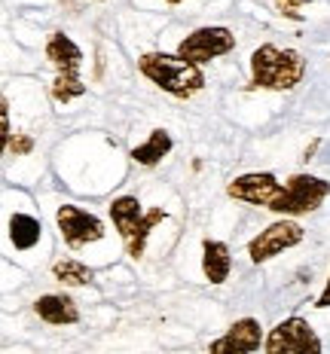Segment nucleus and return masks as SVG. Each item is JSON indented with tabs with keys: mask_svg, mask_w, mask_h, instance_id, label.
I'll use <instances>...</instances> for the list:
<instances>
[{
	"mask_svg": "<svg viewBox=\"0 0 330 354\" xmlns=\"http://www.w3.org/2000/svg\"><path fill=\"white\" fill-rule=\"evenodd\" d=\"M306 77V62L293 49H278L273 43H263L251 55V83L257 88H273V92H288L300 86Z\"/></svg>",
	"mask_w": 330,
	"mask_h": 354,
	"instance_id": "f257e3e1",
	"label": "nucleus"
},
{
	"mask_svg": "<svg viewBox=\"0 0 330 354\" xmlns=\"http://www.w3.org/2000/svg\"><path fill=\"white\" fill-rule=\"evenodd\" d=\"M138 68L153 86H159L163 92H168L172 98H193L196 92L205 86V77L196 64L183 62L178 55H165V53H147L141 55Z\"/></svg>",
	"mask_w": 330,
	"mask_h": 354,
	"instance_id": "f03ea898",
	"label": "nucleus"
},
{
	"mask_svg": "<svg viewBox=\"0 0 330 354\" xmlns=\"http://www.w3.org/2000/svg\"><path fill=\"white\" fill-rule=\"evenodd\" d=\"M110 217H113L116 232H120L122 245H126V254L138 260V257L144 254V245H147L150 230L165 220V211L163 208L144 211L141 202H138L135 196H120V198L110 202Z\"/></svg>",
	"mask_w": 330,
	"mask_h": 354,
	"instance_id": "7ed1b4c3",
	"label": "nucleus"
},
{
	"mask_svg": "<svg viewBox=\"0 0 330 354\" xmlns=\"http://www.w3.org/2000/svg\"><path fill=\"white\" fill-rule=\"evenodd\" d=\"M330 196V183L324 177L315 174H293L288 183H284L282 196L269 211L282 214V217H300V214L315 211L321 202Z\"/></svg>",
	"mask_w": 330,
	"mask_h": 354,
	"instance_id": "20e7f679",
	"label": "nucleus"
},
{
	"mask_svg": "<svg viewBox=\"0 0 330 354\" xmlns=\"http://www.w3.org/2000/svg\"><path fill=\"white\" fill-rule=\"evenodd\" d=\"M266 354H321V339L306 318H284L266 336Z\"/></svg>",
	"mask_w": 330,
	"mask_h": 354,
	"instance_id": "39448f33",
	"label": "nucleus"
},
{
	"mask_svg": "<svg viewBox=\"0 0 330 354\" xmlns=\"http://www.w3.org/2000/svg\"><path fill=\"white\" fill-rule=\"evenodd\" d=\"M232 49H236V34L230 28L214 25V28H199V31H193L190 37H183L178 46V58L199 68V64L232 53Z\"/></svg>",
	"mask_w": 330,
	"mask_h": 354,
	"instance_id": "423d86ee",
	"label": "nucleus"
},
{
	"mask_svg": "<svg viewBox=\"0 0 330 354\" xmlns=\"http://www.w3.org/2000/svg\"><path fill=\"white\" fill-rule=\"evenodd\" d=\"M55 223H58V230H62L64 245L73 250L104 239V223H101V217L77 208V205H62V208L55 211Z\"/></svg>",
	"mask_w": 330,
	"mask_h": 354,
	"instance_id": "0eeeda50",
	"label": "nucleus"
},
{
	"mask_svg": "<svg viewBox=\"0 0 330 354\" xmlns=\"http://www.w3.org/2000/svg\"><path fill=\"white\" fill-rule=\"evenodd\" d=\"M303 226L293 223V220H278V223L266 226L260 235H254L251 245H248V257H251L254 263H266L273 260V257L284 254L288 248H297L300 241H303Z\"/></svg>",
	"mask_w": 330,
	"mask_h": 354,
	"instance_id": "6e6552de",
	"label": "nucleus"
},
{
	"mask_svg": "<svg viewBox=\"0 0 330 354\" xmlns=\"http://www.w3.org/2000/svg\"><path fill=\"white\" fill-rule=\"evenodd\" d=\"M284 183H278L275 174L269 171H254V174H241L226 187V196L236 198L245 205H257V208H273L282 196Z\"/></svg>",
	"mask_w": 330,
	"mask_h": 354,
	"instance_id": "1a4fd4ad",
	"label": "nucleus"
},
{
	"mask_svg": "<svg viewBox=\"0 0 330 354\" xmlns=\"http://www.w3.org/2000/svg\"><path fill=\"white\" fill-rule=\"evenodd\" d=\"M260 342H266L263 339V327L254 318H241L223 336L208 345V354H254L260 348Z\"/></svg>",
	"mask_w": 330,
	"mask_h": 354,
	"instance_id": "9d476101",
	"label": "nucleus"
},
{
	"mask_svg": "<svg viewBox=\"0 0 330 354\" xmlns=\"http://www.w3.org/2000/svg\"><path fill=\"white\" fill-rule=\"evenodd\" d=\"M46 58L53 62L55 77H68V80H80V64H83V49L71 40L68 34H53L46 43Z\"/></svg>",
	"mask_w": 330,
	"mask_h": 354,
	"instance_id": "9b49d317",
	"label": "nucleus"
},
{
	"mask_svg": "<svg viewBox=\"0 0 330 354\" xmlns=\"http://www.w3.org/2000/svg\"><path fill=\"white\" fill-rule=\"evenodd\" d=\"M34 312L40 315L46 324H53V327H64V324L80 321L77 302H73L71 297H64V293H46V297H40L34 302Z\"/></svg>",
	"mask_w": 330,
	"mask_h": 354,
	"instance_id": "f8f14e48",
	"label": "nucleus"
},
{
	"mask_svg": "<svg viewBox=\"0 0 330 354\" xmlns=\"http://www.w3.org/2000/svg\"><path fill=\"white\" fill-rule=\"evenodd\" d=\"M230 269H232V257H230V248L223 241H214V239H205L202 241V272L211 284H223L230 278Z\"/></svg>",
	"mask_w": 330,
	"mask_h": 354,
	"instance_id": "ddd939ff",
	"label": "nucleus"
},
{
	"mask_svg": "<svg viewBox=\"0 0 330 354\" xmlns=\"http://www.w3.org/2000/svg\"><path fill=\"white\" fill-rule=\"evenodd\" d=\"M40 235H43V226L37 217H31V214H12L10 217V241L16 245V250L37 248Z\"/></svg>",
	"mask_w": 330,
	"mask_h": 354,
	"instance_id": "4468645a",
	"label": "nucleus"
},
{
	"mask_svg": "<svg viewBox=\"0 0 330 354\" xmlns=\"http://www.w3.org/2000/svg\"><path fill=\"white\" fill-rule=\"evenodd\" d=\"M168 153H172V135H168L165 129H156V131H150L147 144L131 150V159H135L138 165H156V162H163Z\"/></svg>",
	"mask_w": 330,
	"mask_h": 354,
	"instance_id": "2eb2a0df",
	"label": "nucleus"
},
{
	"mask_svg": "<svg viewBox=\"0 0 330 354\" xmlns=\"http://www.w3.org/2000/svg\"><path fill=\"white\" fill-rule=\"evenodd\" d=\"M53 275L62 284H68V287H80V284H89L92 281V269H89V266H83L80 260H58L53 266Z\"/></svg>",
	"mask_w": 330,
	"mask_h": 354,
	"instance_id": "dca6fc26",
	"label": "nucleus"
},
{
	"mask_svg": "<svg viewBox=\"0 0 330 354\" xmlns=\"http://www.w3.org/2000/svg\"><path fill=\"white\" fill-rule=\"evenodd\" d=\"M80 95H86V86H83V80L55 77V83H53V98L58 101V104H68V101L80 98Z\"/></svg>",
	"mask_w": 330,
	"mask_h": 354,
	"instance_id": "f3484780",
	"label": "nucleus"
},
{
	"mask_svg": "<svg viewBox=\"0 0 330 354\" xmlns=\"http://www.w3.org/2000/svg\"><path fill=\"white\" fill-rule=\"evenodd\" d=\"M0 131H3V144H10L12 141V129H10V101H0Z\"/></svg>",
	"mask_w": 330,
	"mask_h": 354,
	"instance_id": "a211bd4d",
	"label": "nucleus"
},
{
	"mask_svg": "<svg viewBox=\"0 0 330 354\" xmlns=\"http://www.w3.org/2000/svg\"><path fill=\"white\" fill-rule=\"evenodd\" d=\"M31 150H34V141L28 135H19L10 141V153H16V156H28Z\"/></svg>",
	"mask_w": 330,
	"mask_h": 354,
	"instance_id": "6ab92c4d",
	"label": "nucleus"
},
{
	"mask_svg": "<svg viewBox=\"0 0 330 354\" xmlns=\"http://www.w3.org/2000/svg\"><path fill=\"white\" fill-rule=\"evenodd\" d=\"M300 3H303V0H275L278 12H282V16H288V19H303V16H300Z\"/></svg>",
	"mask_w": 330,
	"mask_h": 354,
	"instance_id": "aec40b11",
	"label": "nucleus"
},
{
	"mask_svg": "<svg viewBox=\"0 0 330 354\" xmlns=\"http://www.w3.org/2000/svg\"><path fill=\"white\" fill-rule=\"evenodd\" d=\"M315 306H318V308H330V275H327V284H324V290H321V297H318Z\"/></svg>",
	"mask_w": 330,
	"mask_h": 354,
	"instance_id": "412c9836",
	"label": "nucleus"
},
{
	"mask_svg": "<svg viewBox=\"0 0 330 354\" xmlns=\"http://www.w3.org/2000/svg\"><path fill=\"white\" fill-rule=\"evenodd\" d=\"M165 3H172V6H178V3H183V0H165Z\"/></svg>",
	"mask_w": 330,
	"mask_h": 354,
	"instance_id": "4be33fe9",
	"label": "nucleus"
}]
</instances>
